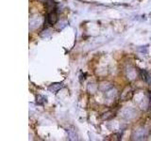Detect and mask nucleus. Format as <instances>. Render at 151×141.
<instances>
[]
</instances>
